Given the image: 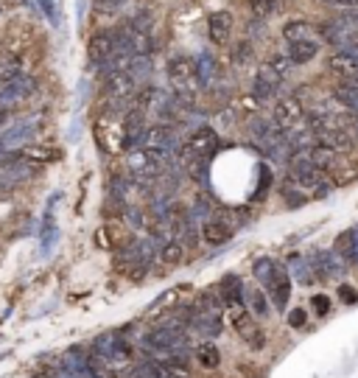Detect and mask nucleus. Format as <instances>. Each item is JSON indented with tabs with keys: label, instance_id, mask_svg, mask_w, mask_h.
Segmentation results:
<instances>
[{
	"label": "nucleus",
	"instance_id": "nucleus-1",
	"mask_svg": "<svg viewBox=\"0 0 358 378\" xmlns=\"http://www.w3.org/2000/svg\"><path fill=\"white\" fill-rule=\"evenodd\" d=\"M219 151V132L213 126H199L188 135L185 146H182V157L190 166H199V163H210V157Z\"/></svg>",
	"mask_w": 358,
	"mask_h": 378
},
{
	"label": "nucleus",
	"instance_id": "nucleus-2",
	"mask_svg": "<svg viewBox=\"0 0 358 378\" xmlns=\"http://www.w3.org/2000/svg\"><path fill=\"white\" fill-rule=\"evenodd\" d=\"M140 146L168 163V157H174L179 151V137H177V129L171 123H152V126H146V132H143Z\"/></svg>",
	"mask_w": 358,
	"mask_h": 378
},
{
	"label": "nucleus",
	"instance_id": "nucleus-3",
	"mask_svg": "<svg viewBox=\"0 0 358 378\" xmlns=\"http://www.w3.org/2000/svg\"><path fill=\"white\" fill-rule=\"evenodd\" d=\"M230 328L235 331V336L247 345V347H252V350H263L266 347V334L258 328V320H255V314L247 309V306H241V309H230Z\"/></svg>",
	"mask_w": 358,
	"mask_h": 378
},
{
	"label": "nucleus",
	"instance_id": "nucleus-4",
	"mask_svg": "<svg viewBox=\"0 0 358 378\" xmlns=\"http://www.w3.org/2000/svg\"><path fill=\"white\" fill-rule=\"evenodd\" d=\"M143 347L154 356H177V353H185V334L179 331H168V328H160V325H152V331L143 334Z\"/></svg>",
	"mask_w": 358,
	"mask_h": 378
},
{
	"label": "nucleus",
	"instance_id": "nucleus-5",
	"mask_svg": "<svg viewBox=\"0 0 358 378\" xmlns=\"http://www.w3.org/2000/svg\"><path fill=\"white\" fill-rule=\"evenodd\" d=\"M87 53H90V65H98V67H107L112 65L115 59H120V45H118V34L115 28H104V31H96L90 37V45H87ZM129 65V62H123Z\"/></svg>",
	"mask_w": 358,
	"mask_h": 378
},
{
	"label": "nucleus",
	"instance_id": "nucleus-6",
	"mask_svg": "<svg viewBox=\"0 0 358 378\" xmlns=\"http://www.w3.org/2000/svg\"><path fill=\"white\" fill-rule=\"evenodd\" d=\"M93 350H98L101 356H107L118 370L134 364V347H132V342H129L126 336H120V334H101V336H96Z\"/></svg>",
	"mask_w": 358,
	"mask_h": 378
},
{
	"label": "nucleus",
	"instance_id": "nucleus-7",
	"mask_svg": "<svg viewBox=\"0 0 358 378\" xmlns=\"http://www.w3.org/2000/svg\"><path fill=\"white\" fill-rule=\"evenodd\" d=\"M126 169L134 180H157L165 171V160H160L157 155L137 146V148L126 151Z\"/></svg>",
	"mask_w": 358,
	"mask_h": 378
},
{
	"label": "nucleus",
	"instance_id": "nucleus-8",
	"mask_svg": "<svg viewBox=\"0 0 358 378\" xmlns=\"http://www.w3.org/2000/svg\"><path fill=\"white\" fill-rule=\"evenodd\" d=\"M305 112L308 110L303 107V101L297 96H280L274 110H271V123L280 132H292L294 126H300L305 121Z\"/></svg>",
	"mask_w": 358,
	"mask_h": 378
},
{
	"label": "nucleus",
	"instance_id": "nucleus-9",
	"mask_svg": "<svg viewBox=\"0 0 358 378\" xmlns=\"http://www.w3.org/2000/svg\"><path fill=\"white\" fill-rule=\"evenodd\" d=\"M280 87H283V76L266 62V65H258L255 70V82H252V98L260 104V101H271L280 96Z\"/></svg>",
	"mask_w": 358,
	"mask_h": 378
},
{
	"label": "nucleus",
	"instance_id": "nucleus-10",
	"mask_svg": "<svg viewBox=\"0 0 358 378\" xmlns=\"http://www.w3.org/2000/svg\"><path fill=\"white\" fill-rule=\"evenodd\" d=\"M289 180L300 191H316L325 180V171H319L308 157H294L292 166H289Z\"/></svg>",
	"mask_w": 358,
	"mask_h": 378
},
{
	"label": "nucleus",
	"instance_id": "nucleus-11",
	"mask_svg": "<svg viewBox=\"0 0 358 378\" xmlns=\"http://www.w3.org/2000/svg\"><path fill=\"white\" fill-rule=\"evenodd\" d=\"M140 85L134 82V76L129 70H115L107 76L104 82V98H115V101H134V96L140 93L137 90Z\"/></svg>",
	"mask_w": 358,
	"mask_h": 378
},
{
	"label": "nucleus",
	"instance_id": "nucleus-12",
	"mask_svg": "<svg viewBox=\"0 0 358 378\" xmlns=\"http://www.w3.org/2000/svg\"><path fill=\"white\" fill-rule=\"evenodd\" d=\"M168 82L174 85V90H193L196 85V62H190L188 56H171L165 65Z\"/></svg>",
	"mask_w": 358,
	"mask_h": 378
},
{
	"label": "nucleus",
	"instance_id": "nucleus-13",
	"mask_svg": "<svg viewBox=\"0 0 358 378\" xmlns=\"http://www.w3.org/2000/svg\"><path fill=\"white\" fill-rule=\"evenodd\" d=\"M202 241L204 244H210V247H222V244H227L233 236H235V227L227 221V218H222L219 213L216 216H210V218H204V224H202Z\"/></svg>",
	"mask_w": 358,
	"mask_h": 378
},
{
	"label": "nucleus",
	"instance_id": "nucleus-14",
	"mask_svg": "<svg viewBox=\"0 0 358 378\" xmlns=\"http://www.w3.org/2000/svg\"><path fill=\"white\" fill-rule=\"evenodd\" d=\"M37 90V79H31V76H20V79H15L12 85L0 87V107H15L20 101H28Z\"/></svg>",
	"mask_w": 358,
	"mask_h": 378
},
{
	"label": "nucleus",
	"instance_id": "nucleus-15",
	"mask_svg": "<svg viewBox=\"0 0 358 378\" xmlns=\"http://www.w3.org/2000/svg\"><path fill=\"white\" fill-rule=\"evenodd\" d=\"M269 300H271V306L280 314L289 309V300H292V272L285 269L283 264H277V275H274V283L269 289Z\"/></svg>",
	"mask_w": 358,
	"mask_h": 378
},
{
	"label": "nucleus",
	"instance_id": "nucleus-16",
	"mask_svg": "<svg viewBox=\"0 0 358 378\" xmlns=\"http://www.w3.org/2000/svg\"><path fill=\"white\" fill-rule=\"evenodd\" d=\"M219 297L227 309H241L247 306V289L241 286V277L238 275H224L222 283H219Z\"/></svg>",
	"mask_w": 358,
	"mask_h": 378
},
{
	"label": "nucleus",
	"instance_id": "nucleus-17",
	"mask_svg": "<svg viewBox=\"0 0 358 378\" xmlns=\"http://www.w3.org/2000/svg\"><path fill=\"white\" fill-rule=\"evenodd\" d=\"M207 37L213 45H227L233 37V15L230 12H216L207 17Z\"/></svg>",
	"mask_w": 358,
	"mask_h": 378
},
{
	"label": "nucleus",
	"instance_id": "nucleus-18",
	"mask_svg": "<svg viewBox=\"0 0 358 378\" xmlns=\"http://www.w3.org/2000/svg\"><path fill=\"white\" fill-rule=\"evenodd\" d=\"M328 67L330 73H336L341 82H355L358 85V59L350 53V51H339L328 59Z\"/></svg>",
	"mask_w": 358,
	"mask_h": 378
},
{
	"label": "nucleus",
	"instance_id": "nucleus-19",
	"mask_svg": "<svg viewBox=\"0 0 358 378\" xmlns=\"http://www.w3.org/2000/svg\"><path fill=\"white\" fill-rule=\"evenodd\" d=\"M190 331H193L196 336H204V342H213L216 336H222V331H224V317H216V314H193Z\"/></svg>",
	"mask_w": 358,
	"mask_h": 378
},
{
	"label": "nucleus",
	"instance_id": "nucleus-20",
	"mask_svg": "<svg viewBox=\"0 0 358 378\" xmlns=\"http://www.w3.org/2000/svg\"><path fill=\"white\" fill-rule=\"evenodd\" d=\"M333 250H336L350 266H358V227H347L344 233H339Z\"/></svg>",
	"mask_w": 358,
	"mask_h": 378
},
{
	"label": "nucleus",
	"instance_id": "nucleus-21",
	"mask_svg": "<svg viewBox=\"0 0 358 378\" xmlns=\"http://www.w3.org/2000/svg\"><path fill=\"white\" fill-rule=\"evenodd\" d=\"M319 143H325V146H330L333 151H339V155H341V151H350L355 143H352V137H350V132L341 126V121L336 118V123L330 126V129H325L322 135H319Z\"/></svg>",
	"mask_w": 358,
	"mask_h": 378
},
{
	"label": "nucleus",
	"instance_id": "nucleus-22",
	"mask_svg": "<svg viewBox=\"0 0 358 378\" xmlns=\"http://www.w3.org/2000/svg\"><path fill=\"white\" fill-rule=\"evenodd\" d=\"M333 98L344 112L358 115V85L355 82H339L333 87Z\"/></svg>",
	"mask_w": 358,
	"mask_h": 378
},
{
	"label": "nucleus",
	"instance_id": "nucleus-23",
	"mask_svg": "<svg viewBox=\"0 0 358 378\" xmlns=\"http://www.w3.org/2000/svg\"><path fill=\"white\" fill-rule=\"evenodd\" d=\"M193 359H196V364L204 367V370H219V367H222V350H219L216 342H199V345L193 347Z\"/></svg>",
	"mask_w": 358,
	"mask_h": 378
},
{
	"label": "nucleus",
	"instance_id": "nucleus-24",
	"mask_svg": "<svg viewBox=\"0 0 358 378\" xmlns=\"http://www.w3.org/2000/svg\"><path fill=\"white\" fill-rule=\"evenodd\" d=\"M216 76H219V62L213 59V53H202L196 59V85L202 90H207L213 82H216Z\"/></svg>",
	"mask_w": 358,
	"mask_h": 378
},
{
	"label": "nucleus",
	"instance_id": "nucleus-25",
	"mask_svg": "<svg viewBox=\"0 0 358 378\" xmlns=\"http://www.w3.org/2000/svg\"><path fill=\"white\" fill-rule=\"evenodd\" d=\"M20 76H23V59L17 53L3 51L0 53V87L12 85L15 79H20Z\"/></svg>",
	"mask_w": 358,
	"mask_h": 378
},
{
	"label": "nucleus",
	"instance_id": "nucleus-26",
	"mask_svg": "<svg viewBox=\"0 0 358 378\" xmlns=\"http://www.w3.org/2000/svg\"><path fill=\"white\" fill-rule=\"evenodd\" d=\"M87 367H90V378H120V370L98 350L87 353Z\"/></svg>",
	"mask_w": 358,
	"mask_h": 378
},
{
	"label": "nucleus",
	"instance_id": "nucleus-27",
	"mask_svg": "<svg viewBox=\"0 0 358 378\" xmlns=\"http://www.w3.org/2000/svg\"><path fill=\"white\" fill-rule=\"evenodd\" d=\"M319 53V42L316 40H303V42H289L285 56L292 59V65H308L311 59H316Z\"/></svg>",
	"mask_w": 358,
	"mask_h": 378
},
{
	"label": "nucleus",
	"instance_id": "nucleus-28",
	"mask_svg": "<svg viewBox=\"0 0 358 378\" xmlns=\"http://www.w3.org/2000/svg\"><path fill=\"white\" fill-rule=\"evenodd\" d=\"M319 171H333L336 169V163H339V151H333L330 146H325V143H316L308 155H305Z\"/></svg>",
	"mask_w": 358,
	"mask_h": 378
},
{
	"label": "nucleus",
	"instance_id": "nucleus-29",
	"mask_svg": "<svg viewBox=\"0 0 358 378\" xmlns=\"http://www.w3.org/2000/svg\"><path fill=\"white\" fill-rule=\"evenodd\" d=\"M185 252H188V247H185L182 241H177V239H168L165 244H160V250H157V258H160V264H165V266L171 269V266H179V264L185 261Z\"/></svg>",
	"mask_w": 358,
	"mask_h": 378
},
{
	"label": "nucleus",
	"instance_id": "nucleus-30",
	"mask_svg": "<svg viewBox=\"0 0 358 378\" xmlns=\"http://www.w3.org/2000/svg\"><path fill=\"white\" fill-rule=\"evenodd\" d=\"M252 275H255V280L260 283V289H263V291H269V289H271V283H274V275H277V261H274V258H269V255L258 258V261L252 264Z\"/></svg>",
	"mask_w": 358,
	"mask_h": 378
},
{
	"label": "nucleus",
	"instance_id": "nucleus-31",
	"mask_svg": "<svg viewBox=\"0 0 358 378\" xmlns=\"http://www.w3.org/2000/svg\"><path fill=\"white\" fill-rule=\"evenodd\" d=\"M247 309L252 314H258L260 320H266L271 314V300H269V294L263 289H249L247 291Z\"/></svg>",
	"mask_w": 358,
	"mask_h": 378
},
{
	"label": "nucleus",
	"instance_id": "nucleus-32",
	"mask_svg": "<svg viewBox=\"0 0 358 378\" xmlns=\"http://www.w3.org/2000/svg\"><path fill=\"white\" fill-rule=\"evenodd\" d=\"M292 277L300 283V286H314L316 283V275L311 269V261L303 258V255H292Z\"/></svg>",
	"mask_w": 358,
	"mask_h": 378
},
{
	"label": "nucleus",
	"instance_id": "nucleus-33",
	"mask_svg": "<svg viewBox=\"0 0 358 378\" xmlns=\"http://www.w3.org/2000/svg\"><path fill=\"white\" fill-rule=\"evenodd\" d=\"M126 70L134 76V82L143 85L146 79H152V73H154V65H152V56H132Z\"/></svg>",
	"mask_w": 358,
	"mask_h": 378
},
{
	"label": "nucleus",
	"instance_id": "nucleus-34",
	"mask_svg": "<svg viewBox=\"0 0 358 378\" xmlns=\"http://www.w3.org/2000/svg\"><path fill=\"white\" fill-rule=\"evenodd\" d=\"M311 34H314V28L308 20H289L283 26L285 42H303V40H311Z\"/></svg>",
	"mask_w": 358,
	"mask_h": 378
},
{
	"label": "nucleus",
	"instance_id": "nucleus-35",
	"mask_svg": "<svg viewBox=\"0 0 358 378\" xmlns=\"http://www.w3.org/2000/svg\"><path fill=\"white\" fill-rule=\"evenodd\" d=\"M157 367V378H193L188 364H174V361H160Z\"/></svg>",
	"mask_w": 358,
	"mask_h": 378
},
{
	"label": "nucleus",
	"instance_id": "nucleus-36",
	"mask_svg": "<svg viewBox=\"0 0 358 378\" xmlns=\"http://www.w3.org/2000/svg\"><path fill=\"white\" fill-rule=\"evenodd\" d=\"M277 6H280V0H249V9L258 20H266L269 15H274Z\"/></svg>",
	"mask_w": 358,
	"mask_h": 378
},
{
	"label": "nucleus",
	"instance_id": "nucleus-37",
	"mask_svg": "<svg viewBox=\"0 0 358 378\" xmlns=\"http://www.w3.org/2000/svg\"><path fill=\"white\" fill-rule=\"evenodd\" d=\"M123 378H157V367L154 364H146V361H140V364H129Z\"/></svg>",
	"mask_w": 358,
	"mask_h": 378
},
{
	"label": "nucleus",
	"instance_id": "nucleus-38",
	"mask_svg": "<svg viewBox=\"0 0 358 378\" xmlns=\"http://www.w3.org/2000/svg\"><path fill=\"white\" fill-rule=\"evenodd\" d=\"M314 317H328L330 314V300L325 294H314L311 297V309H308Z\"/></svg>",
	"mask_w": 358,
	"mask_h": 378
},
{
	"label": "nucleus",
	"instance_id": "nucleus-39",
	"mask_svg": "<svg viewBox=\"0 0 358 378\" xmlns=\"http://www.w3.org/2000/svg\"><path fill=\"white\" fill-rule=\"evenodd\" d=\"M308 314H311V311L303 309V306H300V309H292L289 317H285V320H289V328H294V331L305 328V325H308Z\"/></svg>",
	"mask_w": 358,
	"mask_h": 378
},
{
	"label": "nucleus",
	"instance_id": "nucleus-40",
	"mask_svg": "<svg viewBox=\"0 0 358 378\" xmlns=\"http://www.w3.org/2000/svg\"><path fill=\"white\" fill-rule=\"evenodd\" d=\"M126 3H129V0H93V6H96L98 12H109V15H112V12H120Z\"/></svg>",
	"mask_w": 358,
	"mask_h": 378
},
{
	"label": "nucleus",
	"instance_id": "nucleus-41",
	"mask_svg": "<svg viewBox=\"0 0 358 378\" xmlns=\"http://www.w3.org/2000/svg\"><path fill=\"white\" fill-rule=\"evenodd\" d=\"M339 300L344 302V306H355V302H358V291H355V286L341 283V286H339Z\"/></svg>",
	"mask_w": 358,
	"mask_h": 378
},
{
	"label": "nucleus",
	"instance_id": "nucleus-42",
	"mask_svg": "<svg viewBox=\"0 0 358 378\" xmlns=\"http://www.w3.org/2000/svg\"><path fill=\"white\" fill-rule=\"evenodd\" d=\"M269 65L283 76V79L292 73V59H289V56H271V59H269Z\"/></svg>",
	"mask_w": 358,
	"mask_h": 378
},
{
	"label": "nucleus",
	"instance_id": "nucleus-43",
	"mask_svg": "<svg viewBox=\"0 0 358 378\" xmlns=\"http://www.w3.org/2000/svg\"><path fill=\"white\" fill-rule=\"evenodd\" d=\"M339 121H341V126L350 132L352 143H358V115H350V112H347V118H339Z\"/></svg>",
	"mask_w": 358,
	"mask_h": 378
},
{
	"label": "nucleus",
	"instance_id": "nucleus-44",
	"mask_svg": "<svg viewBox=\"0 0 358 378\" xmlns=\"http://www.w3.org/2000/svg\"><path fill=\"white\" fill-rule=\"evenodd\" d=\"M235 65H241V62H247L249 56H252V42L247 40V42H241V45H235Z\"/></svg>",
	"mask_w": 358,
	"mask_h": 378
},
{
	"label": "nucleus",
	"instance_id": "nucleus-45",
	"mask_svg": "<svg viewBox=\"0 0 358 378\" xmlns=\"http://www.w3.org/2000/svg\"><path fill=\"white\" fill-rule=\"evenodd\" d=\"M285 199H289L292 207H300V205H308V196L297 188V191H285Z\"/></svg>",
	"mask_w": 358,
	"mask_h": 378
},
{
	"label": "nucleus",
	"instance_id": "nucleus-46",
	"mask_svg": "<svg viewBox=\"0 0 358 378\" xmlns=\"http://www.w3.org/2000/svg\"><path fill=\"white\" fill-rule=\"evenodd\" d=\"M39 6L45 9V15H48V20H51L53 26H59V12L53 9V3H51V0H39Z\"/></svg>",
	"mask_w": 358,
	"mask_h": 378
},
{
	"label": "nucleus",
	"instance_id": "nucleus-47",
	"mask_svg": "<svg viewBox=\"0 0 358 378\" xmlns=\"http://www.w3.org/2000/svg\"><path fill=\"white\" fill-rule=\"evenodd\" d=\"M328 6H336V9H358V0H322Z\"/></svg>",
	"mask_w": 358,
	"mask_h": 378
},
{
	"label": "nucleus",
	"instance_id": "nucleus-48",
	"mask_svg": "<svg viewBox=\"0 0 358 378\" xmlns=\"http://www.w3.org/2000/svg\"><path fill=\"white\" fill-rule=\"evenodd\" d=\"M6 126H9V110L0 107V129H6Z\"/></svg>",
	"mask_w": 358,
	"mask_h": 378
},
{
	"label": "nucleus",
	"instance_id": "nucleus-49",
	"mask_svg": "<svg viewBox=\"0 0 358 378\" xmlns=\"http://www.w3.org/2000/svg\"><path fill=\"white\" fill-rule=\"evenodd\" d=\"M31 378H53V375H42V372H39V375H31Z\"/></svg>",
	"mask_w": 358,
	"mask_h": 378
}]
</instances>
